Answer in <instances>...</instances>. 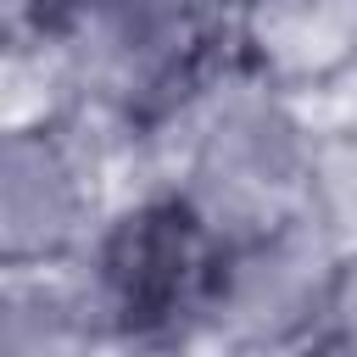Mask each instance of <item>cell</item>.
I'll return each mask as SVG.
<instances>
[{
    "label": "cell",
    "mask_w": 357,
    "mask_h": 357,
    "mask_svg": "<svg viewBox=\"0 0 357 357\" xmlns=\"http://www.w3.org/2000/svg\"><path fill=\"white\" fill-rule=\"evenodd\" d=\"M318 112L218 61L184 106L128 156L139 184L167 190L212 240L307 212Z\"/></svg>",
    "instance_id": "obj_1"
},
{
    "label": "cell",
    "mask_w": 357,
    "mask_h": 357,
    "mask_svg": "<svg viewBox=\"0 0 357 357\" xmlns=\"http://www.w3.org/2000/svg\"><path fill=\"white\" fill-rule=\"evenodd\" d=\"M17 33L56 84L50 106L84 117L117 156H134L223 61L218 17L167 0H45Z\"/></svg>",
    "instance_id": "obj_2"
},
{
    "label": "cell",
    "mask_w": 357,
    "mask_h": 357,
    "mask_svg": "<svg viewBox=\"0 0 357 357\" xmlns=\"http://www.w3.org/2000/svg\"><path fill=\"white\" fill-rule=\"evenodd\" d=\"M212 234L156 184H134L106 206L73 279L84 284L106 346L128 357L195 351V307Z\"/></svg>",
    "instance_id": "obj_3"
},
{
    "label": "cell",
    "mask_w": 357,
    "mask_h": 357,
    "mask_svg": "<svg viewBox=\"0 0 357 357\" xmlns=\"http://www.w3.org/2000/svg\"><path fill=\"white\" fill-rule=\"evenodd\" d=\"M335 268L340 245L312 212L212 240L195 346L212 357H301L324 318Z\"/></svg>",
    "instance_id": "obj_4"
},
{
    "label": "cell",
    "mask_w": 357,
    "mask_h": 357,
    "mask_svg": "<svg viewBox=\"0 0 357 357\" xmlns=\"http://www.w3.org/2000/svg\"><path fill=\"white\" fill-rule=\"evenodd\" d=\"M112 139L61 106L0 117V273L73 268L100 229L112 190Z\"/></svg>",
    "instance_id": "obj_5"
},
{
    "label": "cell",
    "mask_w": 357,
    "mask_h": 357,
    "mask_svg": "<svg viewBox=\"0 0 357 357\" xmlns=\"http://www.w3.org/2000/svg\"><path fill=\"white\" fill-rule=\"evenodd\" d=\"M218 45L240 78L318 112L357 84V0H229Z\"/></svg>",
    "instance_id": "obj_6"
},
{
    "label": "cell",
    "mask_w": 357,
    "mask_h": 357,
    "mask_svg": "<svg viewBox=\"0 0 357 357\" xmlns=\"http://www.w3.org/2000/svg\"><path fill=\"white\" fill-rule=\"evenodd\" d=\"M0 357H112L73 268L0 273Z\"/></svg>",
    "instance_id": "obj_7"
},
{
    "label": "cell",
    "mask_w": 357,
    "mask_h": 357,
    "mask_svg": "<svg viewBox=\"0 0 357 357\" xmlns=\"http://www.w3.org/2000/svg\"><path fill=\"white\" fill-rule=\"evenodd\" d=\"M307 212L340 251H357V100H335V112H318Z\"/></svg>",
    "instance_id": "obj_8"
},
{
    "label": "cell",
    "mask_w": 357,
    "mask_h": 357,
    "mask_svg": "<svg viewBox=\"0 0 357 357\" xmlns=\"http://www.w3.org/2000/svg\"><path fill=\"white\" fill-rule=\"evenodd\" d=\"M301 357H357V251H340L324 318H318L312 340L301 346Z\"/></svg>",
    "instance_id": "obj_9"
},
{
    "label": "cell",
    "mask_w": 357,
    "mask_h": 357,
    "mask_svg": "<svg viewBox=\"0 0 357 357\" xmlns=\"http://www.w3.org/2000/svg\"><path fill=\"white\" fill-rule=\"evenodd\" d=\"M45 0H0V22H11V28H22L33 11H39Z\"/></svg>",
    "instance_id": "obj_10"
},
{
    "label": "cell",
    "mask_w": 357,
    "mask_h": 357,
    "mask_svg": "<svg viewBox=\"0 0 357 357\" xmlns=\"http://www.w3.org/2000/svg\"><path fill=\"white\" fill-rule=\"evenodd\" d=\"M167 6H184V11H195V17H223L229 0H167Z\"/></svg>",
    "instance_id": "obj_11"
}]
</instances>
